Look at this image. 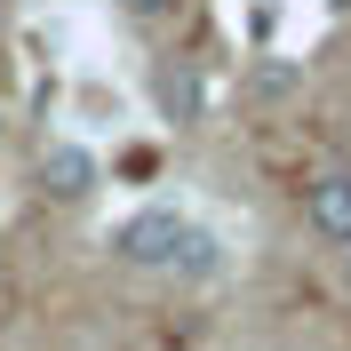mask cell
Returning a JSON list of instances; mask_svg holds the SVG:
<instances>
[{
  "instance_id": "1",
  "label": "cell",
  "mask_w": 351,
  "mask_h": 351,
  "mask_svg": "<svg viewBox=\"0 0 351 351\" xmlns=\"http://www.w3.org/2000/svg\"><path fill=\"white\" fill-rule=\"evenodd\" d=\"M176 240H184V216H176V208H136V216L112 232V256L136 263V271H168Z\"/></svg>"
},
{
  "instance_id": "2",
  "label": "cell",
  "mask_w": 351,
  "mask_h": 351,
  "mask_svg": "<svg viewBox=\"0 0 351 351\" xmlns=\"http://www.w3.org/2000/svg\"><path fill=\"white\" fill-rule=\"evenodd\" d=\"M32 184H40L56 208H80V199L104 184V168H96V152H88V144H48V152H40V176H32Z\"/></svg>"
},
{
  "instance_id": "3",
  "label": "cell",
  "mask_w": 351,
  "mask_h": 351,
  "mask_svg": "<svg viewBox=\"0 0 351 351\" xmlns=\"http://www.w3.org/2000/svg\"><path fill=\"white\" fill-rule=\"evenodd\" d=\"M152 104H160V120H176V128H192L199 112H208V80H199L192 56H168V64L152 72Z\"/></svg>"
},
{
  "instance_id": "4",
  "label": "cell",
  "mask_w": 351,
  "mask_h": 351,
  "mask_svg": "<svg viewBox=\"0 0 351 351\" xmlns=\"http://www.w3.org/2000/svg\"><path fill=\"white\" fill-rule=\"evenodd\" d=\"M304 223L319 232V240H335V247L351 240V176L343 168L319 176V184H304Z\"/></svg>"
},
{
  "instance_id": "5",
  "label": "cell",
  "mask_w": 351,
  "mask_h": 351,
  "mask_svg": "<svg viewBox=\"0 0 351 351\" xmlns=\"http://www.w3.org/2000/svg\"><path fill=\"white\" fill-rule=\"evenodd\" d=\"M168 271H184V280H208V271H216V240H208V232H192V223H184V240H176Z\"/></svg>"
},
{
  "instance_id": "6",
  "label": "cell",
  "mask_w": 351,
  "mask_h": 351,
  "mask_svg": "<svg viewBox=\"0 0 351 351\" xmlns=\"http://www.w3.org/2000/svg\"><path fill=\"white\" fill-rule=\"evenodd\" d=\"M295 88H304V72L280 64V56H263V64L247 72V96H256V104H271V96H295Z\"/></svg>"
},
{
  "instance_id": "7",
  "label": "cell",
  "mask_w": 351,
  "mask_h": 351,
  "mask_svg": "<svg viewBox=\"0 0 351 351\" xmlns=\"http://www.w3.org/2000/svg\"><path fill=\"white\" fill-rule=\"evenodd\" d=\"M168 8H176V0H120V16H136V24H160Z\"/></svg>"
},
{
  "instance_id": "8",
  "label": "cell",
  "mask_w": 351,
  "mask_h": 351,
  "mask_svg": "<svg viewBox=\"0 0 351 351\" xmlns=\"http://www.w3.org/2000/svg\"><path fill=\"white\" fill-rule=\"evenodd\" d=\"M328 8H335V16H351V0H328Z\"/></svg>"
},
{
  "instance_id": "9",
  "label": "cell",
  "mask_w": 351,
  "mask_h": 351,
  "mask_svg": "<svg viewBox=\"0 0 351 351\" xmlns=\"http://www.w3.org/2000/svg\"><path fill=\"white\" fill-rule=\"evenodd\" d=\"M343 280H351V240H343Z\"/></svg>"
},
{
  "instance_id": "10",
  "label": "cell",
  "mask_w": 351,
  "mask_h": 351,
  "mask_svg": "<svg viewBox=\"0 0 351 351\" xmlns=\"http://www.w3.org/2000/svg\"><path fill=\"white\" fill-rule=\"evenodd\" d=\"M0 136H8V104H0Z\"/></svg>"
},
{
  "instance_id": "11",
  "label": "cell",
  "mask_w": 351,
  "mask_h": 351,
  "mask_svg": "<svg viewBox=\"0 0 351 351\" xmlns=\"http://www.w3.org/2000/svg\"><path fill=\"white\" fill-rule=\"evenodd\" d=\"M0 16H8V0H0Z\"/></svg>"
}]
</instances>
